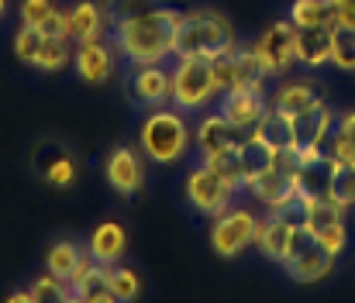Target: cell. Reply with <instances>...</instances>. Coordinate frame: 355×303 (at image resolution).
I'll use <instances>...</instances> for the list:
<instances>
[{"label": "cell", "instance_id": "obj_24", "mask_svg": "<svg viewBox=\"0 0 355 303\" xmlns=\"http://www.w3.org/2000/svg\"><path fill=\"white\" fill-rule=\"evenodd\" d=\"M318 101H321V94L307 80H286V83H279V90L272 97V107L283 110L286 117H297V114H304L307 107H314Z\"/></svg>", "mask_w": 355, "mask_h": 303}, {"label": "cell", "instance_id": "obj_25", "mask_svg": "<svg viewBox=\"0 0 355 303\" xmlns=\"http://www.w3.org/2000/svg\"><path fill=\"white\" fill-rule=\"evenodd\" d=\"M38 176H42L49 187H59V190L73 187V180H76V162H73L69 148L52 145V155H49V159H38Z\"/></svg>", "mask_w": 355, "mask_h": 303}, {"label": "cell", "instance_id": "obj_28", "mask_svg": "<svg viewBox=\"0 0 355 303\" xmlns=\"http://www.w3.org/2000/svg\"><path fill=\"white\" fill-rule=\"evenodd\" d=\"M73 62V49H69V38H42V49H38V55H35V69L38 73H59V69H66Z\"/></svg>", "mask_w": 355, "mask_h": 303}, {"label": "cell", "instance_id": "obj_16", "mask_svg": "<svg viewBox=\"0 0 355 303\" xmlns=\"http://www.w3.org/2000/svg\"><path fill=\"white\" fill-rule=\"evenodd\" d=\"M73 300L83 303H114V290H111V266L94 262L90 255L83 259V266L76 269V276L69 279Z\"/></svg>", "mask_w": 355, "mask_h": 303}, {"label": "cell", "instance_id": "obj_30", "mask_svg": "<svg viewBox=\"0 0 355 303\" xmlns=\"http://www.w3.org/2000/svg\"><path fill=\"white\" fill-rule=\"evenodd\" d=\"M173 0H107V24L114 28L121 21H131V17H141V14H152V10H162L169 7Z\"/></svg>", "mask_w": 355, "mask_h": 303}, {"label": "cell", "instance_id": "obj_36", "mask_svg": "<svg viewBox=\"0 0 355 303\" xmlns=\"http://www.w3.org/2000/svg\"><path fill=\"white\" fill-rule=\"evenodd\" d=\"M204 162H211L225 180H232L238 190L245 187V176H241V155H238V148H228V152H214V155H207Z\"/></svg>", "mask_w": 355, "mask_h": 303}, {"label": "cell", "instance_id": "obj_9", "mask_svg": "<svg viewBox=\"0 0 355 303\" xmlns=\"http://www.w3.org/2000/svg\"><path fill=\"white\" fill-rule=\"evenodd\" d=\"M238 187L232 180H225L211 162H200L197 169H190V176H187V200L193 210H200V214H207V217H218V214H225L232 200H235Z\"/></svg>", "mask_w": 355, "mask_h": 303}, {"label": "cell", "instance_id": "obj_20", "mask_svg": "<svg viewBox=\"0 0 355 303\" xmlns=\"http://www.w3.org/2000/svg\"><path fill=\"white\" fill-rule=\"evenodd\" d=\"M128 252V234L118 220H104L94 227L90 241H87V255L94 262H104V266H118L121 255Z\"/></svg>", "mask_w": 355, "mask_h": 303}, {"label": "cell", "instance_id": "obj_18", "mask_svg": "<svg viewBox=\"0 0 355 303\" xmlns=\"http://www.w3.org/2000/svg\"><path fill=\"white\" fill-rule=\"evenodd\" d=\"M225 101H221V114L238 124V128H245V131H252L259 121H262V114L269 110V103L262 97V90H228V94H221Z\"/></svg>", "mask_w": 355, "mask_h": 303}, {"label": "cell", "instance_id": "obj_31", "mask_svg": "<svg viewBox=\"0 0 355 303\" xmlns=\"http://www.w3.org/2000/svg\"><path fill=\"white\" fill-rule=\"evenodd\" d=\"M331 66H338L342 73H355V28H331Z\"/></svg>", "mask_w": 355, "mask_h": 303}, {"label": "cell", "instance_id": "obj_32", "mask_svg": "<svg viewBox=\"0 0 355 303\" xmlns=\"http://www.w3.org/2000/svg\"><path fill=\"white\" fill-rule=\"evenodd\" d=\"M331 200L342 207L355 203V159L352 162L331 159Z\"/></svg>", "mask_w": 355, "mask_h": 303}, {"label": "cell", "instance_id": "obj_6", "mask_svg": "<svg viewBox=\"0 0 355 303\" xmlns=\"http://www.w3.org/2000/svg\"><path fill=\"white\" fill-rule=\"evenodd\" d=\"M335 110H331V103L321 101L314 103V107H307L304 114H297L293 117V155H297V162H318V159H328L324 155V145H328V138H331V131H335Z\"/></svg>", "mask_w": 355, "mask_h": 303}, {"label": "cell", "instance_id": "obj_26", "mask_svg": "<svg viewBox=\"0 0 355 303\" xmlns=\"http://www.w3.org/2000/svg\"><path fill=\"white\" fill-rule=\"evenodd\" d=\"M83 252H80V245L76 241H69V238H62V241H55L52 248H49V255H45V272H52V276H59V279H73L76 276V269L83 266Z\"/></svg>", "mask_w": 355, "mask_h": 303}, {"label": "cell", "instance_id": "obj_19", "mask_svg": "<svg viewBox=\"0 0 355 303\" xmlns=\"http://www.w3.org/2000/svg\"><path fill=\"white\" fill-rule=\"evenodd\" d=\"M331 28L335 24H314L297 28V62L307 69H321L331 62Z\"/></svg>", "mask_w": 355, "mask_h": 303}, {"label": "cell", "instance_id": "obj_27", "mask_svg": "<svg viewBox=\"0 0 355 303\" xmlns=\"http://www.w3.org/2000/svg\"><path fill=\"white\" fill-rule=\"evenodd\" d=\"M238 155H241V176H245V183H252L255 176H262V173L276 162V155H279V152H272L262 138L248 135V138H245V145L238 148Z\"/></svg>", "mask_w": 355, "mask_h": 303}, {"label": "cell", "instance_id": "obj_3", "mask_svg": "<svg viewBox=\"0 0 355 303\" xmlns=\"http://www.w3.org/2000/svg\"><path fill=\"white\" fill-rule=\"evenodd\" d=\"M138 145L148 162H159V166L183 162V155L190 152V124L183 110H173V107L152 110L138 131Z\"/></svg>", "mask_w": 355, "mask_h": 303}, {"label": "cell", "instance_id": "obj_21", "mask_svg": "<svg viewBox=\"0 0 355 303\" xmlns=\"http://www.w3.org/2000/svg\"><path fill=\"white\" fill-rule=\"evenodd\" d=\"M297 197L304 203L331 200V159L297 162Z\"/></svg>", "mask_w": 355, "mask_h": 303}, {"label": "cell", "instance_id": "obj_22", "mask_svg": "<svg viewBox=\"0 0 355 303\" xmlns=\"http://www.w3.org/2000/svg\"><path fill=\"white\" fill-rule=\"evenodd\" d=\"M69 17V38L73 42H90V38H101L104 28H107V10L97 3V0H80L66 10Z\"/></svg>", "mask_w": 355, "mask_h": 303}, {"label": "cell", "instance_id": "obj_1", "mask_svg": "<svg viewBox=\"0 0 355 303\" xmlns=\"http://www.w3.org/2000/svg\"><path fill=\"white\" fill-rule=\"evenodd\" d=\"M180 17H183V10L162 7V10H152V14L121 21V24H114L111 42H114L118 55H124L131 66L166 62L173 55V45H176V24H180Z\"/></svg>", "mask_w": 355, "mask_h": 303}, {"label": "cell", "instance_id": "obj_40", "mask_svg": "<svg viewBox=\"0 0 355 303\" xmlns=\"http://www.w3.org/2000/svg\"><path fill=\"white\" fill-rule=\"evenodd\" d=\"M331 17L335 24L355 28V0H331Z\"/></svg>", "mask_w": 355, "mask_h": 303}, {"label": "cell", "instance_id": "obj_15", "mask_svg": "<svg viewBox=\"0 0 355 303\" xmlns=\"http://www.w3.org/2000/svg\"><path fill=\"white\" fill-rule=\"evenodd\" d=\"M248 135H252V131H245V128L232 124V121L218 110V114H207V117L197 124V131H193V145H197V152L207 159V155H214V152L241 148Z\"/></svg>", "mask_w": 355, "mask_h": 303}, {"label": "cell", "instance_id": "obj_8", "mask_svg": "<svg viewBox=\"0 0 355 303\" xmlns=\"http://www.w3.org/2000/svg\"><path fill=\"white\" fill-rule=\"evenodd\" d=\"M245 190L262 203L266 210H279V207H286L290 200H297V155H293V148L290 152H279L276 162L262 176H255L252 183H245Z\"/></svg>", "mask_w": 355, "mask_h": 303}, {"label": "cell", "instance_id": "obj_39", "mask_svg": "<svg viewBox=\"0 0 355 303\" xmlns=\"http://www.w3.org/2000/svg\"><path fill=\"white\" fill-rule=\"evenodd\" d=\"M38 28H42V35H49V38H69V17H66V10H59V7H55Z\"/></svg>", "mask_w": 355, "mask_h": 303}, {"label": "cell", "instance_id": "obj_13", "mask_svg": "<svg viewBox=\"0 0 355 303\" xmlns=\"http://www.w3.org/2000/svg\"><path fill=\"white\" fill-rule=\"evenodd\" d=\"M114 42H104V38H90V42H76L73 49V69H76V80L90 83V87H101L114 76Z\"/></svg>", "mask_w": 355, "mask_h": 303}, {"label": "cell", "instance_id": "obj_41", "mask_svg": "<svg viewBox=\"0 0 355 303\" xmlns=\"http://www.w3.org/2000/svg\"><path fill=\"white\" fill-rule=\"evenodd\" d=\"M335 131H338L342 138H349V141L355 145V110H345V114L335 121Z\"/></svg>", "mask_w": 355, "mask_h": 303}, {"label": "cell", "instance_id": "obj_2", "mask_svg": "<svg viewBox=\"0 0 355 303\" xmlns=\"http://www.w3.org/2000/svg\"><path fill=\"white\" fill-rule=\"evenodd\" d=\"M238 49V35L232 21L218 10H183L176 24V45L173 55H197V59H218Z\"/></svg>", "mask_w": 355, "mask_h": 303}, {"label": "cell", "instance_id": "obj_29", "mask_svg": "<svg viewBox=\"0 0 355 303\" xmlns=\"http://www.w3.org/2000/svg\"><path fill=\"white\" fill-rule=\"evenodd\" d=\"M290 21H293L297 28L335 24V17H331V0H293V3H290Z\"/></svg>", "mask_w": 355, "mask_h": 303}, {"label": "cell", "instance_id": "obj_12", "mask_svg": "<svg viewBox=\"0 0 355 303\" xmlns=\"http://www.w3.org/2000/svg\"><path fill=\"white\" fill-rule=\"evenodd\" d=\"M128 97L141 107H162L173 97V69L166 62H141L128 73Z\"/></svg>", "mask_w": 355, "mask_h": 303}, {"label": "cell", "instance_id": "obj_14", "mask_svg": "<svg viewBox=\"0 0 355 303\" xmlns=\"http://www.w3.org/2000/svg\"><path fill=\"white\" fill-rule=\"evenodd\" d=\"M104 176H107V187L118 193V197H135L141 187H145V162H141V152L131 148V145H114L107 162H104Z\"/></svg>", "mask_w": 355, "mask_h": 303}, {"label": "cell", "instance_id": "obj_37", "mask_svg": "<svg viewBox=\"0 0 355 303\" xmlns=\"http://www.w3.org/2000/svg\"><path fill=\"white\" fill-rule=\"evenodd\" d=\"M314 238H318V241H321V245H324V248H328L335 259H338V255L345 252V245H349L345 220H342V224H331V227H324V231H321V234H314Z\"/></svg>", "mask_w": 355, "mask_h": 303}, {"label": "cell", "instance_id": "obj_17", "mask_svg": "<svg viewBox=\"0 0 355 303\" xmlns=\"http://www.w3.org/2000/svg\"><path fill=\"white\" fill-rule=\"evenodd\" d=\"M293 231H297V224H290V220L279 217V214H269L266 220H259V227H255V241H252V245L259 248L262 259H269V262H283L286 252H290Z\"/></svg>", "mask_w": 355, "mask_h": 303}, {"label": "cell", "instance_id": "obj_5", "mask_svg": "<svg viewBox=\"0 0 355 303\" xmlns=\"http://www.w3.org/2000/svg\"><path fill=\"white\" fill-rule=\"evenodd\" d=\"M279 266L286 269V276H290L293 283L311 286V283H321V279L331 276L335 255H331L307 227H297V231H293V241H290V252H286V259H283Z\"/></svg>", "mask_w": 355, "mask_h": 303}, {"label": "cell", "instance_id": "obj_4", "mask_svg": "<svg viewBox=\"0 0 355 303\" xmlns=\"http://www.w3.org/2000/svg\"><path fill=\"white\" fill-rule=\"evenodd\" d=\"M218 97L214 87V66L211 59H197V55H183L173 66V107L176 110H200Z\"/></svg>", "mask_w": 355, "mask_h": 303}, {"label": "cell", "instance_id": "obj_23", "mask_svg": "<svg viewBox=\"0 0 355 303\" xmlns=\"http://www.w3.org/2000/svg\"><path fill=\"white\" fill-rule=\"evenodd\" d=\"M252 135L262 138L272 152H290V148H293V117H286L283 110L269 107V110L262 114V121L252 128Z\"/></svg>", "mask_w": 355, "mask_h": 303}, {"label": "cell", "instance_id": "obj_34", "mask_svg": "<svg viewBox=\"0 0 355 303\" xmlns=\"http://www.w3.org/2000/svg\"><path fill=\"white\" fill-rule=\"evenodd\" d=\"M111 290H114V300L118 303L138 300L141 297V279L128 266H111Z\"/></svg>", "mask_w": 355, "mask_h": 303}, {"label": "cell", "instance_id": "obj_35", "mask_svg": "<svg viewBox=\"0 0 355 303\" xmlns=\"http://www.w3.org/2000/svg\"><path fill=\"white\" fill-rule=\"evenodd\" d=\"M42 28H35V24H21L17 28V35H14V55L21 59V62H35V55H38V49H42Z\"/></svg>", "mask_w": 355, "mask_h": 303}, {"label": "cell", "instance_id": "obj_42", "mask_svg": "<svg viewBox=\"0 0 355 303\" xmlns=\"http://www.w3.org/2000/svg\"><path fill=\"white\" fill-rule=\"evenodd\" d=\"M7 303H35V300H31V290H14L7 297Z\"/></svg>", "mask_w": 355, "mask_h": 303}, {"label": "cell", "instance_id": "obj_7", "mask_svg": "<svg viewBox=\"0 0 355 303\" xmlns=\"http://www.w3.org/2000/svg\"><path fill=\"white\" fill-rule=\"evenodd\" d=\"M211 66H214L218 94H228V90H262L266 80H269V73H266V66H262V59L255 55L252 45H245V49L238 45L235 52L211 59Z\"/></svg>", "mask_w": 355, "mask_h": 303}, {"label": "cell", "instance_id": "obj_11", "mask_svg": "<svg viewBox=\"0 0 355 303\" xmlns=\"http://www.w3.org/2000/svg\"><path fill=\"white\" fill-rule=\"evenodd\" d=\"M259 217L245 207H228L225 214L214 217L211 224V248L218 259H238L252 241H255Z\"/></svg>", "mask_w": 355, "mask_h": 303}, {"label": "cell", "instance_id": "obj_38", "mask_svg": "<svg viewBox=\"0 0 355 303\" xmlns=\"http://www.w3.org/2000/svg\"><path fill=\"white\" fill-rule=\"evenodd\" d=\"M52 10H55L52 0H21V24H35L38 28Z\"/></svg>", "mask_w": 355, "mask_h": 303}, {"label": "cell", "instance_id": "obj_33", "mask_svg": "<svg viewBox=\"0 0 355 303\" xmlns=\"http://www.w3.org/2000/svg\"><path fill=\"white\" fill-rule=\"evenodd\" d=\"M31 300L35 303H49V300H73V290H69V283L66 279H59V276H52V272H42L35 283H31Z\"/></svg>", "mask_w": 355, "mask_h": 303}, {"label": "cell", "instance_id": "obj_43", "mask_svg": "<svg viewBox=\"0 0 355 303\" xmlns=\"http://www.w3.org/2000/svg\"><path fill=\"white\" fill-rule=\"evenodd\" d=\"M3 14H7V0H0V17H3Z\"/></svg>", "mask_w": 355, "mask_h": 303}, {"label": "cell", "instance_id": "obj_10", "mask_svg": "<svg viewBox=\"0 0 355 303\" xmlns=\"http://www.w3.org/2000/svg\"><path fill=\"white\" fill-rule=\"evenodd\" d=\"M252 49L269 76H286L297 66V24L290 17L266 24V31L252 42Z\"/></svg>", "mask_w": 355, "mask_h": 303}]
</instances>
